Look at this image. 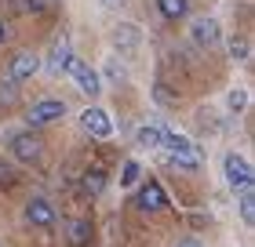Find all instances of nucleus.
I'll return each instance as SVG.
<instances>
[{"label": "nucleus", "instance_id": "0eeeda50", "mask_svg": "<svg viewBox=\"0 0 255 247\" xmlns=\"http://www.w3.org/2000/svg\"><path fill=\"white\" fill-rule=\"evenodd\" d=\"M40 138L33 135V131H18V135H11V153H15V160L18 164H33V160H40Z\"/></svg>", "mask_w": 255, "mask_h": 247}, {"label": "nucleus", "instance_id": "4be33fe9", "mask_svg": "<svg viewBox=\"0 0 255 247\" xmlns=\"http://www.w3.org/2000/svg\"><path fill=\"white\" fill-rule=\"evenodd\" d=\"M15 4H18V11H44L51 0H15Z\"/></svg>", "mask_w": 255, "mask_h": 247}, {"label": "nucleus", "instance_id": "423d86ee", "mask_svg": "<svg viewBox=\"0 0 255 247\" xmlns=\"http://www.w3.org/2000/svg\"><path fill=\"white\" fill-rule=\"evenodd\" d=\"M26 222L37 229H51L55 226V207L48 196H29L26 200Z\"/></svg>", "mask_w": 255, "mask_h": 247}, {"label": "nucleus", "instance_id": "39448f33", "mask_svg": "<svg viewBox=\"0 0 255 247\" xmlns=\"http://www.w3.org/2000/svg\"><path fill=\"white\" fill-rule=\"evenodd\" d=\"M40 69V58L37 51H15V58H11V66H7V84H22V80H33V73Z\"/></svg>", "mask_w": 255, "mask_h": 247}, {"label": "nucleus", "instance_id": "f03ea898", "mask_svg": "<svg viewBox=\"0 0 255 247\" xmlns=\"http://www.w3.org/2000/svg\"><path fill=\"white\" fill-rule=\"evenodd\" d=\"M223 174H226L230 189H237V193H252V164L241 157V153H226V160H223Z\"/></svg>", "mask_w": 255, "mask_h": 247}, {"label": "nucleus", "instance_id": "aec40b11", "mask_svg": "<svg viewBox=\"0 0 255 247\" xmlns=\"http://www.w3.org/2000/svg\"><path fill=\"white\" fill-rule=\"evenodd\" d=\"M230 113H241V109H245V105H248V91H230Z\"/></svg>", "mask_w": 255, "mask_h": 247}, {"label": "nucleus", "instance_id": "f3484780", "mask_svg": "<svg viewBox=\"0 0 255 247\" xmlns=\"http://www.w3.org/2000/svg\"><path fill=\"white\" fill-rule=\"evenodd\" d=\"M142 178V164L138 160H124V171H121V185L124 189H131V185Z\"/></svg>", "mask_w": 255, "mask_h": 247}, {"label": "nucleus", "instance_id": "ddd939ff", "mask_svg": "<svg viewBox=\"0 0 255 247\" xmlns=\"http://www.w3.org/2000/svg\"><path fill=\"white\" fill-rule=\"evenodd\" d=\"M138 40H142V37H138V29H135V26H128V22H121V26L113 29V44H117L121 51H135V48H138Z\"/></svg>", "mask_w": 255, "mask_h": 247}, {"label": "nucleus", "instance_id": "f257e3e1", "mask_svg": "<svg viewBox=\"0 0 255 247\" xmlns=\"http://www.w3.org/2000/svg\"><path fill=\"white\" fill-rule=\"evenodd\" d=\"M160 149H164L168 157L179 164V167H186V171H197V167H201V153L193 149V142H190L186 135L164 131V138H160Z\"/></svg>", "mask_w": 255, "mask_h": 247}, {"label": "nucleus", "instance_id": "7ed1b4c3", "mask_svg": "<svg viewBox=\"0 0 255 247\" xmlns=\"http://www.w3.org/2000/svg\"><path fill=\"white\" fill-rule=\"evenodd\" d=\"M62 116H66V102L62 98H40V102H33L26 109V124L29 127H44V124L62 120Z\"/></svg>", "mask_w": 255, "mask_h": 247}, {"label": "nucleus", "instance_id": "f8f14e48", "mask_svg": "<svg viewBox=\"0 0 255 247\" xmlns=\"http://www.w3.org/2000/svg\"><path fill=\"white\" fill-rule=\"evenodd\" d=\"M66 233H69V247H88L91 244V218H73Z\"/></svg>", "mask_w": 255, "mask_h": 247}, {"label": "nucleus", "instance_id": "4468645a", "mask_svg": "<svg viewBox=\"0 0 255 247\" xmlns=\"http://www.w3.org/2000/svg\"><path fill=\"white\" fill-rule=\"evenodd\" d=\"M106 171H102V167H88L84 171V193L88 196H102V193H106Z\"/></svg>", "mask_w": 255, "mask_h": 247}, {"label": "nucleus", "instance_id": "2eb2a0df", "mask_svg": "<svg viewBox=\"0 0 255 247\" xmlns=\"http://www.w3.org/2000/svg\"><path fill=\"white\" fill-rule=\"evenodd\" d=\"M157 7L168 22H179V18L190 15V0H157Z\"/></svg>", "mask_w": 255, "mask_h": 247}, {"label": "nucleus", "instance_id": "5701e85b", "mask_svg": "<svg viewBox=\"0 0 255 247\" xmlns=\"http://www.w3.org/2000/svg\"><path fill=\"white\" fill-rule=\"evenodd\" d=\"M11 182H15V167L7 160H0V185H11Z\"/></svg>", "mask_w": 255, "mask_h": 247}, {"label": "nucleus", "instance_id": "9b49d317", "mask_svg": "<svg viewBox=\"0 0 255 247\" xmlns=\"http://www.w3.org/2000/svg\"><path fill=\"white\" fill-rule=\"evenodd\" d=\"M69 58H73V51H69V37L62 33V37H55V44H51V55H48V69H51V73H66Z\"/></svg>", "mask_w": 255, "mask_h": 247}, {"label": "nucleus", "instance_id": "b1692460", "mask_svg": "<svg viewBox=\"0 0 255 247\" xmlns=\"http://www.w3.org/2000/svg\"><path fill=\"white\" fill-rule=\"evenodd\" d=\"M179 247H201V240H179Z\"/></svg>", "mask_w": 255, "mask_h": 247}, {"label": "nucleus", "instance_id": "412c9836", "mask_svg": "<svg viewBox=\"0 0 255 247\" xmlns=\"http://www.w3.org/2000/svg\"><path fill=\"white\" fill-rule=\"evenodd\" d=\"M106 77L113 80V84H121V80H124V66L117 62V58H110V62H106Z\"/></svg>", "mask_w": 255, "mask_h": 247}, {"label": "nucleus", "instance_id": "6ab92c4d", "mask_svg": "<svg viewBox=\"0 0 255 247\" xmlns=\"http://www.w3.org/2000/svg\"><path fill=\"white\" fill-rule=\"evenodd\" d=\"M241 218H245V226L255 222V193H241Z\"/></svg>", "mask_w": 255, "mask_h": 247}, {"label": "nucleus", "instance_id": "393cba45", "mask_svg": "<svg viewBox=\"0 0 255 247\" xmlns=\"http://www.w3.org/2000/svg\"><path fill=\"white\" fill-rule=\"evenodd\" d=\"M7 40V26H4V18H0V44Z\"/></svg>", "mask_w": 255, "mask_h": 247}, {"label": "nucleus", "instance_id": "6e6552de", "mask_svg": "<svg viewBox=\"0 0 255 247\" xmlns=\"http://www.w3.org/2000/svg\"><path fill=\"white\" fill-rule=\"evenodd\" d=\"M80 127H84L91 138H110V131H113V124H110L106 109H95V105L80 109Z\"/></svg>", "mask_w": 255, "mask_h": 247}, {"label": "nucleus", "instance_id": "a211bd4d", "mask_svg": "<svg viewBox=\"0 0 255 247\" xmlns=\"http://www.w3.org/2000/svg\"><path fill=\"white\" fill-rule=\"evenodd\" d=\"M230 58H234V62H248L252 58V44L245 37H234L230 40Z\"/></svg>", "mask_w": 255, "mask_h": 247}, {"label": "nucleus", "instance_id": "dca6fc26", "mask_svg": "<svg viewBox=\"0 0 255 247\" xmlns=\"http://www.w3.org/2000/svg\"><path fill=\"white\" fill-rule=\"evenodd\" d=\"M138 146L142 149H160V138H164V127H157V124H142L138 127Z\"/></svg>", "mask_w": 255, "mask_h": 247}, {"label": "nucleus", "instance_id": "1a4fd4ad", "mask_svg": "<svg viewBox=\"0 0 255 247\" xmlns=\"http://www.w3.org/2000/svg\"><path fill=\"white\" fill-rule=\"evenodd\" d=\"M190 37H193L197 48H215L219 37H223V29H219L215 18H193L190 22Z\"/></svg>", "mask_w": 255, "mask_h": 247}, {"label": "nucleus", "instance_id": "20e7f679", "mask_svg": "<svg viewBox=\"0 0 255 247\" xmlns=\"http://www.w3.org/2000/svg\"><path fill=\"white\" fill-rule=\"evenodd\" d=\"M66 77H73V84H77L80 91H84V95H91V98H95L99 91H102V77H99L88 62H80V58H69Z\"/></svg>", "mask_w": 255, "mask_h": 247}, {"label": "nucleus", "instance_id": "9d476101", "mask_svg": "<svg viewBox=\"0 0 255 247\" xmlns=\"http://www.w3.org/2000/svg\"><path fill=\"white\" fill-rule=\"evenodd\" d=\"M138 207L149 211V215H153V211H164V207H168V196H164V189H160L153 178L142 182V189H138Z\"/></svg>", "mask_w": 255, "mask_h": 247}]
</instances>
